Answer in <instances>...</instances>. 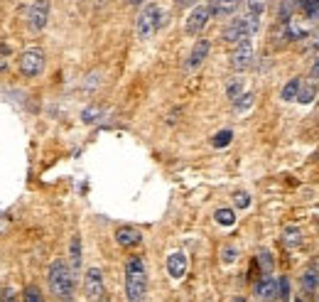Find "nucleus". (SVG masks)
I'll return each instance as SVG.
<instances>
[{"mask_svg":"<svg viewBox=\"0 0 319 302\" xmlns=\"http://www.w3.org/2000/svg\"><path fill=\"white\" fill-rule=\"evenodd\" d=\"M147 292V270L140 258H130L125 266V297L128 302H143Z\"/></svg>","mask_w":319,"mask_h":302,"instance_id":"1","label":"nucleus"},{"mask_svg":"<svg viewBox=\"0 0 319 302\" xmlns=\"http://www.w3.org/2000/svg\"><path fill=\"white\" fill-rule=\"evenodd\" d=\"M47 278H49L52 292L59 300H71V295H74V273H71V268L66 266L64 260H54L49 266Z\"/></svg>","mask_w":319,"mask_h":302,"instance_id":"2","label":"nucleus"},{"mask_svg":"<svg viewBox=\"0 0 319 302\" xmlns=\"http://www.w3.org/2000/svg\"><path fill=\"white\" fill-rule=\"evenodd\" d=\"M165 20H167V12L157 3H147L143 10H140L138 20H135V32H138L140 40H150L165 25Z\"/></svg>","mask_w":319,"mask_h":302,"instance_id":"3","label":"nucleus"},{"mask_svg":"<svg viewBox=\"0 0 319 302\" xmlns=\"http://www.w3.org/2000/svg\"><path fill=\"white\" fill-rule=\"evenodd\" d=\"M17 69L25 79H34L42 74L44 69V52L42 49H25L17 59Z\"/></svg>","mask_w":319,"mask_h":302,"instance_id":"4","label":"nucleus"},{"mask_svg":"<svg viewBox=\"0 0 319 302\" xmlns=\"http://www.w3.org/2000/svg\"><path fill=\"white\" fill-rule=\"evenodd\" d=\"M84 290H86V297L91 302H101L103 300V273L99 268H88L86 275H84Z\"/></svg>","mask_w":319,"mask_h":302,"instance_id":"5","label":"nucleus"},{"mask_svg":"<svg viewBox=\"0 0 319 302\" xmlns=\"http://www.w3.org/2000/svg\"><path fill=\"white\" fill-rule=\"evenodd\" d=\"M47 20H49V0H34L27 10V25L30 30L40 32L47 27Z\"/></svg>","mask_w":319,"mask_h":302,"instance_id":"6","label":"nucleus"},{"mask_svg":"<svg viewBox=\"0 0 319 302\" xmlns=\"http://www.w3.org/2000/svg\"><path fill=\"white\" fill-rule=\"evenodd\" d=\"M209 20H211L209 5H197L194 10L189 12L187 23H184V32H187V34H199L204 27H207Z\"/></svg>","mask_w":319,"mask_h":302,"instance_id":"7","label":"nucleus"},{"mask_svg":"<svg viewBox=\"0 0 319 302\" xmlns=\"http://www.w3.org/2000/svg\"><path fill=\"white\" fill-rule=\"evenodd\" d=\"M253 64V45H251V40H243L236 45L231 54V67L236 71H246V69Z\"/></svg>","mask_w":319,"mask_h":302,"instance_id":"8","label":"nucleus"},{"mask_svg":"<svg viewBox=\"0 0 319 302\" xmlns=\"http://www.w3.org/2000/svg\"><path fill=\"white\" fill-rule=\"evenodd\" d=\"M209 49H211L209 40H197V45H194V49H192V54L187 59V71H197L204 64V59L209 56Z\"/></svg>","mask_w":319,"mask_h":302,"instance_id":"9","label":"nucleus"},{"mask_svg":"<svg viewBox=\"0 0 319 302\" xmlns=\"http://www.w3.org/2000/svg\"><path fill=\"white\" fill-rule=\"evenodd\" d=\"M187 256L182 253V251H175L172 256L167 258V273H170V278L172 280H179L184 278V273H187Z\"/></svg>","mask_w":319,"mask_h":302,"instance_id":"10","label":"nucleus"},{"mask_svg":"<svg viewBox=\"0 0 319 302\" xmlns=\"http://www.w3.org/2000/svg\"><path fill=\"white\" fill-rule=\"evenodd\" d=\"M238 8H241V0H211L209 3V12L214 17H231Z\"/></svg>","mask_w":319,"mask_h":302,"instance_id":"11","label":"nucleus"},{"mask_svg":"<svg viewBox=\"0 0 319 302\" xmlns=\"http://www.w3.org/2000/svg\"><path fill=\"white\" fill-rule=\"evenodd\" d=\"M255 295L260 297V300H273L280 295V285H277V280L273 275H265L258 285H255Z\"/></svg>","mask_w":319,"mask_h":302,"instance_id":"12","label":"nucleus"},{"mask_svg":"<svg viewBox=\"0 0 319 302\" xmlns=\"http://www.w3.org/2000/svg\"><path fill=\"white\" fill-rule=\"evenodd\" d=\"M116 241L121 243V246L130 248V246H138L140 241H143V236L138 229H133V226H121L118 231H116Z\"/></svg>","mask_w":319,"mask_h":302,"instance_id":"13","label":"nucleus"},{"mask_svg":"<svg viewBox=\"0 0 319 302\" xmlns=\"http://www.w3.org/2000/svg\"><path fill=\"white\" fill-rule=\"evenodd\" d=\"M317 96V86L314 81H299V91H297V99L299 103H312V99Z\"/></svg>","mask_w":319,"mask_h":302,"instance_id":"14","label":"nucleus"},{"mask_svg":"<svg viewBox=\"0 0 319 302\" xmlns=\"http://www.w3.org/2000/svg\"><path fill=\"white\" fill-rule=\"evenodd\" d=\"M69 258H71V273H77L79 266H81V238L79 236H74L71 238V246H69Z\"/></svg>","mask_w":319,"mask_h":302,"instance_id":"15","label":"nucleus"},{"mask_svg":"<svg viewBox=\"0 0 319 302\" xmlns=\"http://www.w3.org/2000/svg\"><path fill=\"white\" fill-rule=\"evenodd\" d=\"M283 243H285V248H297L302 243V231L297 226H287L285 234H283Z\"/></svg>","mask_w":319,"mask_h":302,"instance_id":"16","label":"nucleus"},{"mask_svg":"<svg viewBox=\"0 0 319 302\" xmlns=\"http://www.w3.org/2000/svg\"><path fill=\"white\" fill-rule=\"evenodd\" d=\"M297 91H299V79H290L283 91H280V99L283 101H295L297 99Z\"/></svg>","mask_w":319,"mask_h":302,"instance_id":"17","label":"nucleus"},{"mask_svg":"<svg viewBox=\"0 0 319 302\" xmlns=\"http://www.w3.org/2000/svg\"><path fill=\"white\" fill-rule=\"evenodd\" d=\"M290 34L295 40H305L309 34V25H302V20H297V17H290Z\"/></svg>","mask_w":319,"mask_h":302,"instance_id":"18","label":"nucleus"},{"mask_svg":"<svg viewBox=\"0 0 319 302\" xmlns=\"http://www.w3.org/2000/svg\"><path fill=\"white\" fill-rule=\"evenodd\" d=\"M214 219H216V224H221V226L236 224V214H233V209H219V212L214 214Z\"/></svg>","mask_w":319,"mask_h":302,"instance_id":"19","label":"nucleus"},{"mask_svg":"<svg viewBox=\"0 0 319 302\" xmlns=\"http://www.w3.org/2000/svg\"><path fill=\"white\" fill-rule=\"evenodd\" d=\"M101 116H103V111H101L99 106H88V108H84V113H81V121L91 125V123H99Z\"/></svg>","mask_w":319,"mask_h":302,"instance_id":"20","label":"nucleus"},{"mask_svg":"<svg viewBox=\"0 0 319 302\" xmlns=\"http://www.w3.org/2000/svg\"><path fill=\"white\" fill-rule=\"evenodd\" d=\"M299 5L309 20H319V0H299Z\"/></svg>","mask_w":319,"mask_h":302,"instance_id":"21","label":"nucleus"},{"mask_svg":"<svg viewBox=\"0 0 319 302\" xmlns=\"http://www.w3.org/2000/svg\"><path fill=\"white\" fill-rule=\"evenodd\" d=\"M226 96L231 101H236L238 96H243V79H231L226 86Z\"/></svg>","mask_w":319,"mask_h":302,"instance_id":"22","label":"nucleus"},{"mask_svg":"<svg viewBox=\"0 0 319 302\" xmlns=\"http://www.w3.org/2000/svg\"><path fill=\"white\" fill-rule=\"evenodd\" d=\"M231 138H233L231 130H219V133L214 135V140H211V143H214V147H226L229 143H231Z\"/></svg>","mask_w":319,"mask_h":302,"instance_id":"23","label":"nucleus"},{"mask_svg":"<svg viewBox=\"0 0 319 302\" xmlns=\"http://www.w3.org/2000/svg\"><path fill=\"white\" fill-rule=\"evenodd\" d=\"M236 258H238V251H236L233 246H223V248H221V260H223L226 266L236 263Z\"/></svg>","mask_w":319,"mask_h":302,"instance_id":"24","label":"nucleus"},{"mask_svg":"<svg viewBox=\"0 0 319 302\" xmlns=\"http://www.w3.org/2000/svg\"><path fill=\"white\" fill-rule=\"evenodd\" d=\"M317 282H319L317 270H314V268L307 270V273H305V278H302V285H305V290H314V288H317Z\"/></svg>","mask_w":319,"mask_h":302,"instance_id":"25","label":"nucleus"},{"mask_svg":"<svg viewBox=\"0 0 319 302\" xmlns=\"http://www.w3.org/2000/svg\"><path fill=\"white\" fill-rule=\"evenodd\" d=\"M253 93H243V96H238V99L233 101L236 103V111H246V108H251L253 106Z\"/></svg>","mask_w":319,"mask_h":302,"instance_id":"26","label":"nucleus"},{"mask_svg":"<svg viewBox=\"0 0 319 302\" xmlns=\"http://www.w3.org/2000/svg\"><path fill=\"white\" fill-rule=\"evenodd\" d=\"M258 263H260V268H263L265 275H270V270H273V256H270L268 251H263V253L258 256Z\"/></svg>","mask_w":319,"mask_h":302,"instance_id":"27","label":"nucleus"},{"mask_svg":"<svg viewBox=\"0 0 319 302\" xmlns=\"http://www.w3.org/2000/svg\"><path fill=\"white\" fill-rule=\"evenodd\" d=\"M233 201H236L238 209H248V206H251V194H248V192H236Z\"/></svg>","mask_w":319,"mask_h":302,"instance_id":"28","label":"nucleus"},{"mask_svg":"<svg viewBox=\"0 0 319 302\" xmlns=\"http://www.w3.org/2000/svg\"><path fill=\"white\" fill-rule=\"evenodd\" d=\"M25 302H42V295H40V290H37L34 285H30V288L25 290Z\"/></svg>","mask_w":319,"mask_h":302,"instance_id":"29","label":"nucleus"},{"mask_svg":"<svg viewBox=\"0 0 319 302\" xmlns=\"http://www.w3.org/2000/svg\"><path fill=\"white\" fill-rule=\"evenodd\" d=\"M280 297H287V278L280 280Z\"/></svg>","mask_w":319,"mask_h":302,"instance_id":"30","label":"nucleus"},{"mask_svg":"<svg viewBox=\"0 0 319 302\" xmlns=\"http://www.w3.org/2000/svg\"><path fill=\"white\" fill-rule=\"evenodd\" d=\"M312 79H319V59H317V64H314V71H312Z\"/></svg>","mask_w":319,"mask_h":302,"instance_id":"31","label":"nucleus"},{"mask_svg":"<svg viewBox=\"0 0 319 302\" xmlns=\"http://www.w3.org/2000/svg\"><path fill=\"white\" fill-rule=\"evenodd\" d=\"M179 3H182V5H187V3H194V0H179Z\"/></svg>","mask_w":319,"mask_h":302,"instance_id":"32","label":"nucleus"},{"mask_svg":"<svg viewBox=\"0 0 319 302\" xmlns=\"http://www.w3.org/2000/svg\"><path fill=\"white\" fill-rule=\"evenodd\" d=\"M233 302H246V300H243V297H236V300H233Z\"/></svg>","mask_w":319,"mask_h":302,"instance_id":"33","label":"nucleus"},{"mask_svg":"<svg viewBox=\"0 0 319 302\" xmlns=\"http://www.w3.org/2000/svg\"><path fill=\"white\" fill-rule=\"evenodd\" d=\"M130 3H133V5H135V3H143V0H130Z\"/></svg>","mask_w":319,"mask_h":302,"instance_id":"34","label":"nucleus"},{"mask_svg":"<svg viewBox=\"0 0 319 302\" xmlns=\"http://www.w3.org/2000/svg\"><path fill=\"white\" fill-rule=\"evenodd\" d=\"M317 47H319V34H317Z\"/></svg>","mask_w":319,"mask_h":302,"instance_id":"35","label":"nucleus"},{"mask_svg":"<svg viewBox=\"0 0 319 302\" xmlns=\"http://www.w3.org/2000/svg\"><path fill=\"white\" fill-rule=\"evenodd\" d=\"M12 302H15V300H12Z\"/></svg>","mask_w":319,"mask_h":302,"instance_id":"36","label":"nucleus"}]
</instances>
